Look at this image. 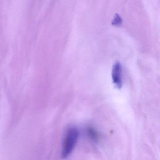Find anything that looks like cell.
I'll list each match as a JSON object with an SVG mask.
<instances>
[{
    "instance_id": "obj_1",
    "label": "cell",
    "mask_w": 160,
    "mask_h": 160,
    "mask_svg": "<svg viewBox=\"0 0 160 160\" xmlns=\"http://www.w3.org/2000/svg\"><path fill=\"white\" fill-rule=\"evenodd\" d=\"M79 132L75 126L69 127L64 136L62 150V157L67 158L74 149L79 138Z\"/></svg>"
},
{
    "instance_id": "obj_2",
    "label": "cell",
    "mask_w": 160,
    "mask_h": 160,
    "mask_svg": "<svg viewBox=\"0 0 160 160\" xmlns=\"http://www.w3.org/2000/svg\"><path fill=\"white\" fill-rule=\"evenodd\" d=\"M112 79L113 83L118 89L122 87V68L119 62H118L113 65L112 72Z\"/></svg>"
},
{
    "instance_id": "obj_3",
    "label": "cell",
    "mask_w": 160,
    "mask_h": 160,
    "mask_svg": "<svg viewBox=\"0 0 160 160\" xmlns=\"http://www.w3.org/2000/svg\"><path fill=\"white\" fill-rule=\"evenodd\" d=\"M88 133L90 137L91 138H92L93 140H97L98 139V135L97 132L92 128H89L88 130Z\"/></svg>"
},
{
    "instance_id": "obj_4",
    "label": "cell",
    "mask_w": 160,
    "mask_h": 160,
    "mask_svg": "<svg viewBox=\"0 0 160 160\" xmlns=\"http://www.w3.org/2000/svg\"><path fill=\"white\" fill-rule=\"evenodd\" d=\"M122 23V19L119 15L116 14L112 22V24L114 26H120Z\"/></svg>"
}]
</instances>
